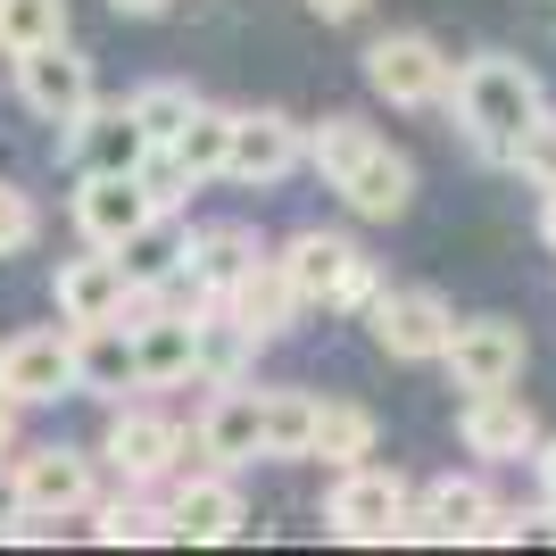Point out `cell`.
I'll list each match as a JSON object with an SVG mask.
<instances>
[{
  "mask_svg": "<svg viewBox=\"0 0 556 556\" xmlns=\"http://www.w3.org/2000/svg\"><path fill=\"white\" fill-rule=\"evenodd\" d=\"M457 125L465 141L482 150L490 166H507V150L523 134H532L540 116H548V92H540V75L523 67V59H507V50H482V59H465L457 67Z\"/></svg>",
  "mask_w": 556,
  "mask_h": 556,
  "instance_id": "obj_1",
  "label": "cell"
},
{
  "mask_svg": "<svg viewBox=\"0 0 556 556\" xmlns=\"http://www.w3.org/2000/svg\"><path fill=\"white\" fill-rule=\"evenodd\" d=\"M282 266L300 282L307 316H316V307H325V316H366V307L382 300L374 257L357 250V241H341V232H291V241H282Z\"/></svg>",
  "mask_w": 556,
  "mask_h": 556,
  "instance_id": "obj_2",
  "label": "cell"
},
{
  "mask_svg": "<svg viewBox=\"0 0 556 556\" xmlns=\"http://www.w3.org/2000/svg\"><path fill=\"white\" fill-rule=\"evenodd\" d=\"M407 515H416V490L399 465H341V482L325 498L332 540L349 548H382V540H407Z\"/></svg>",
  "mask_w": 556,
  "mask_h": 556,
  "instance_id": "obj_3",
  "label": "cell"
},
{
  "mask_svg": "<svg viewBox=\"0 0 556 556\" xmlns=\"http://www.w3.org/2000/svg\"><path fill=\"white\" fill-rule=\"evenodd\" d=\"M366 325H374V349H382V357H399V366H441L448 341H457L448 300H441V291H424V282L382 291V300L366 307Z\"/></svg>",
  "mask_w": 556,
  "mask_h": 556,
  "instance_id": "obj_4",
  "label": "cell"
},
{
  "mask_svg": "<svg viewBox=\"0 0 556 556\" xmlns=\"http://www.w3.org/2000/svg\"><path fill=\"white\" fill-rule=\"evenodd\" d=\"M100 457L125 473V490H150V482H166V473H184V457H200V441H184V424L159 416V407H125V399H116Z\"/></svg>",
  "mask_w": 556,
  "mask_h": 556,
  "instance_id": "obj_5",
  "label": "cell"
},
{
  "mask_svg": "<svg viewBox=\"0 0 556 556\" xmlns=\"http://www.w3.org/2000/svg\"><path fill=\"white\" fill-rule=\"evenodd\" d=\"M366 84L391 100V109H432V100L457 92V67L441 59L432 34H374L366 42Z\"/></svg>",
  "mask_w": 556,
  "mask_h": 556,
  "instance_id": "obj_6",
  "label": "cell"
},
{
  "mask_svg": "<svg viewBox=\"0 0 556 556\" xmlns=\"http://www.w3.org/2000/svg\"><path fill=\"white\" fill-rule=\"evenodd\" d=\"M457 441H465V457H482V465H523V457H540V416H532V399L515 391H465V407H457Z\"/></svg>",
  "mask_w": 556,
  "mask_h": 556,
  "instance_id": "obj_7",
  "label": "cell"
},
{
  "mask_svg": "<svg viewBox=\"0 0 556 556\" xmlns=\"http://www.w3.org/2000/svg\"><path fill=\"white\" fill-rule=\"evenodd\" d=\"M191 441H200V465H241L266 457V391H241V382H208V407L191 424Z\"/></svg>",
  "mask_w": 556,
  "mask_h": 556,
  "instance_id": "obj_8",
  "label": "cell"
},
{
  "mask_svg": "<svg viewBox=\"0 0 556 556\" xmlns=\"http://www.w3.org/2000/svg\"><path fill=\"white\" fill-rule=\"evenodd\" d=\"M0 391L17 399V407H50V399L84 391V374H75V325L67 332H17V341L0 349Z\"/></svg>",
  "mask_w": 556,
  "mask_h": 556,
  "instance_id": "obj_9",
  "label": "cell"
},
{
  "mask_svg": "<svg viewBox=\"0 0 556 556\" xmlns=\"http://www.w3.org/2000/svg\"><path fill=\"white\" fill-rule=\"evenodd\" d=\"M17 92H25V109L42 116V125H75V116L100 100V84H92V59L75 42H42V50L17 59Z\"/></svg>",
  "mask_w": 556,
  "mask_h": 556,
  "instance_id": "obj_10",
  "label": "cell"
},
{
  "mask_svg": "<svg viewBox=\"0 0 556 556\" xmlns=\"http://www.w3.org/2000/svg\"><path fill=\"white\" fill-rule=\"evenodd\" d=\"M150 150H159V141L141 134L134 100H92V109L67 125V166L75 175H134Z\"/></svg>",
  "mask_w": 556,
  "mask_h": 556,
  "instance_id": "obj_11",
  "label": "cell"
},
{
  "mask_svg": "<svg viewBox=\"0 0 556 556\" xmlns=\"http://www.w3.org/2000/svg\"><path fill=\"white\" fill-rule=\"evenodd\" d=\"M523 325H507V316H465L457 341H448V382L457 391H507V382H523Z\"/></svg>",
  "mask_w": 556,
  "mask_h": 556,
  "instance_id": "obj_12",
  "label": "cell"
},
{
  "mask_svg": "<svg viewBox=\"0 0 556 556\" xmlns=\"http://www.w3.org/2000/svg\"><path fill=\"white\" fill-rule=\"evenodd\" d=\"M150 216H159V200L141 191V175H75V232H84V250H125Z\"/></svg>",
  "mask_w": 556,
  "mask_h": 556,
  "instance_id": "obj_13",
  "label": "cell"
},
{
  "mask_svg": "<svg viewBox=\"0 0 556 556\" xmlns=\"http://www.w3.org/2000/svg\"><path fill=\"white\" fill-rule=\"evenodd\" d=\"M141 282L125 275V257L116 250H92V257H67L59 282H50V300H59V325H116L125 307H134Z\"/></svg>",
  "mask_w": 556,
  "mask_h": 556,
  "instance_id": "obj_14",
  "label": "cell"
},
{
  "mask_svg": "<svg viewBox=\"0 0 556 556\" xmlns=\"http://www.w3.org/2000/svg\"><path fill=\"white\" fill-rule=\"evenodd\" d=\"M9 482H17V507L34 515H84L92 507V457L84 448H17L9 457Z\"/></svg>",
  "mask_w": 556,
  "mask_h": 556,
  "instance_id": "obj_15",
  "label": "cell"
},
{
  "mask_svg": "<svg viewBox=\"0 0 556 556\" xmlns=\"http://www.w3.org/2000/svg\"><path fill=\"white\" fill-rule=\"evenodd\" d=\"M490 498L482 490V473H441V482H424L416 490V515H407V540H424V548H448V540H482V523H490Z\"/></svg>",
  "mask_w": 556,
  "mask_h": 556,
  "instance_id": "obj_16",
  "label": "cell"
},
{
  "mask_svg": "<svg viewBox=\"0 0 556 556\" xmlns=\"http://www.w3.org/2000/svg\"><path fill=\"white\" fill-rule=\"evenodd\" d=\"M307 159V125H291L282 109H241V125H232V184H250V191H266V184H282L291 166Z\"/></svg>",
  "mask_w": 556,
  "mask_h": 556,
  "instance_id": "obj_17",
  "label": "cell"
},
{
  "mask_svg": "<svg viewBox=\"0 0 556 556\" xmlns=\"http://www.w3.org/2000/svg\"><path fill=\"white\" fill-rule=\"evenodd\" d=\"M166 507H175V540H184V548H216V540H232L241 523H250V507H241V490H232L225 465H208V473H184Z\"/></svg>",
  "mask_w": 556,
  "mask_h": 556,
  "instance_id": "obj_18",
  "label": "cell"
},
{
  "mask_svg": "<svg viewBox=\"0 0 556 556\" xmlns=\"http://www.w3.org/2000/svg\"><path fill=\"white\" fill-rule=\"evenodd\" d=\"M232 316L257 332V341H282V332H300V316H307V300H300V282H291V266L282 257H257L250 275L232 282Z\"/></svg>",
  "mask_w": 556,
  "mask_h": 556,
  "instance_id": "obj_19",
  "label": "cell"
},
{
  "mask_svg": "<svg viewBox=\"0 0 556 556\" xmlns=\"http://www.w3.org/2000/svg\"><path fill=\"white\" fill-rule=\"evenodd\" d=\"M75 374L92 399H125L141 391V349H134V325H75Z\"/></svg>",
  "mask_w": 556,
  "mask_h": 556,
  "instance_id": "obj_20",
  "label": "cell"
},
{
  "mask_svg": "<svg viewBox=\"0 0 556 556\" xmlns=\"http://www.w3.org/2000/svg\"><path fill=\"white\" fill-rule=\"evenodd\" d=\"M134 349H141V391L200 382V316H141Z\"/></svg>",
  "mask_w": 556,
  "mask_h": 556,
  "instance_id": "obj_21",
  "label": "cell"
},
{
  "mask_svg": "<svg viewBox=\"0 0 556 556\" xmlns=\"http://www.w3.org/2000/svg\"><path fill=\"white\" fill-rule=\"evenodd\" d=\"M341 200L366 216V225H391V216H407V200H416V166L399 159L391 141H374L366 166H357V175L341 184Z\"/></svg>",
  "mask_w": 556,
  "mask_h": 556,
  "instance_id": "obj_22",
  "label": "cell"
},
{
  "mask_svg": "<svg viewBox=\"0 0 556 556\" xmlns=\"http://www.w3.org/2000/svg\"><path fill=\"white\" fill-rule=\"evenodd\" d=\"M257 257H266V250H257V232L241 225V216H225V225H200V232H191V266H200V282H208L216 300H232V282L250 275Z\"/></svg>",
  "mask_w": 556,
  "mask_h": 556,
  "instance_id": "obj_23",
  "label": "cell"
},
{
  "mask_svg": "<svg viewBox=\"0 0 556 556\" xmlns=\"http://www.w3.org/2000/svg\"><path fill=\"white\" fill-rule=\"evenodd\" d=\"M374 441H382V424H374V407H357V399H325L316 407V465H366Z\"/></svg>",
  "mask_w": 556,
  "mask_h": 556,
  "instance_id": "obj_24",
  "label": "cell"
},
{
  "mask_svg": "<svg viewBox=\"0 0 556 556\" xmlns=\"http://www.w3.org/2000/svg\"><path fill=\"white\" fill-rule=\"evenodd\" d=\"M116 257H125V275H134V282H166L175 266H191V225H184L175 208H159Z\"/></svg>",
  "mask_w": 556,
  "mask_h": 556,
  "instance_id": "obj_25",
  "label": "cell"
},
{
  "mask_svg": "<svg viewBox=\"0 0 556 556\" xmlns=\"http://www.w3.org/2000/svg\"><path fill=\"white\" fill-rule=\"evenodd\" d=\"M257 349H266V341H257V332L241 325L225 300H216L208 316H200V382H241Z\"/></svg>",
  "mask_w": 556,
  "mask_h": 556,
  "instance_id": "obj_26",
  "label": "cell"
},
{
  "mask_svg": "<svg viewBox=\"0 0 556 556\" xmlns=\"http://www.w3.org/2000/svg\"><path fill=\"white\" fill-rule=\"evenodd\" d=\"M374 141H382V134H374V125H357V116H325V125H307V166H316V175L341 191L349 175L366 166Z\"/></svg>",
  "mask_w": 556,
  "mask_h": 556,
  "instance_id": "obj_27",
  "label": "cell"
},
{
  "mask_svg": "<svg viewBox=\"0 0 556 556\" xmlns=\"http://www.w3.org/2000/svg\"><path fill=\"white\" fill-rule=\"evenodd\" d=\"M316 407L325 399H307V391H266V457L275 465L316 457Z\"/></svg>",
  "mask_w": 556,
  "mask_h": 556,
  "instance_id": "obj_28",
  "label": "cell"
},
{
  "mask_svg": "<svg viewBox=\"0 0 556 556\" xmlns=\"http://www.w3.org/2000/svg\"><path fill=\"white\" fill-rule=\"evenodd\" d=\"M92 532L109 548H150V540H175V507H159V498H109V507H92Z\"/></svg>",
  "mask_w": 556,
  "mask_h": 556,
  "instance_id": "obj_29",
  "label": "cell"
},
{
  "mask_svg": "<svg viewBox=\"0 0 556 556\" xmlns=\"http://www.w3.org/2000/svg\"><path fill=\"white\" fill-rule=\"evenodd\" d=\"M67 42V0H0V59Z\"/></svg>",
  "mask_w": 556,
  "mask_h": 556,
  "instance_id": "obj_30",
  "label": "cell"
},
{
  "mask_svg": "<svg viewBox=\"0 0 556 556\" xmlns=\"http://www.w3.org/2000/svg\"><path fill=\"white\" fill-rule=\"evenodd\" d=\"M232 125H241V109H208V100H200V116L184 125V141H175V159H184L191 175H200V184L232 166Z\"/></svg>",
  "mask_w": 556,
  "mask_h": 556,
  "instance_id": "obj_31",
  "label": "cell"
},
{
  "mask_svg": "<svg viewBox=\"0 0 556 556\" xmlns=\"http://www.w3.org/2000/svg\"><path fill=\"white\" fill-rule=\"evenodd\" d=\"M134 116H141V134H150V141H184V125L200 116V92L175 84V75H159V84H141V92H134Z\"/></svg>",
  "mask_w": 556,
  "mask_h": 556,
  "instance_id": "obj_32",
  "label": "cell"
},
{
  "mask_svg": "<svg viewBox=\"0 0 556 556\" xmlns=\"http://www.w3.org/2000/svg\"><path fill=\"white\" fill-rule=\"evenodd\" d=\"M134 175H141V191H150L159 208H184V191H200V175H191V166L175 159V141H159V150H150V159H141Z\"/></svg>",
  "mask_w": 556,
  "mask_h": 556,
  "instance_id": "obj_33",
  "label": "cell"
},
{
  "mask_svg": "<svg viewBox=\"0 0 556 556\" xmlns=\"http://www.w3.org/2000/svg\"><path fill=\"white\" fill-rule=\"evenodd\" d=\"M42 241V208H34V191L0 184V257H25Z\"/></svg>",
  "mask_w": 556,
  "mask_h": 556,
  "instance_id": "obj_34",
  "label": "cell"
},
{
  "mask_svg": "<svg viewBox=\"0 0 556 556\" xmlns=\"http://www.w3.org/2000/svg\"><path fill=\"white\" fill-rule=\"evenodd\" d=\"M507 166H515V175H523L532 191H556V116H540L532 134L515 141V150H507Z\"/></svg>",
  "mask_w": 556,
  "mask_h": 556,
  "instance_id": "obj_35",
  "label": "cell"
},
{
  "mask_svg": "<svg viewBox=\"0 0 556 556\" xmlns=\"http://www.w3.org/2000/svg\"><path fill=\"white\" fill-rule=\"evenodd\" d=\"M540 515H515V507H490V523H482V548H507V540H523Z\"/></svg>",
  "mask_w": 556,
  "mask_h": 556,
  "instance_id": "obj_36",
  "label": "cell"
},
{
  "mask_svg": "<svg viewBox=\"0 0 556 556\" xmlns=\"http://www.w3.org/2000/svg\"><path fill=\"white\" fill-rule=\"evenodd\" d=\"M17 416H25V407H17V399H9V391H0V465L17 457Z\"/></svg>",
  "mask_w": 556,
  "mask_h": 556,
  "instance_id": "obj_37",
  "label": "cell"
},
{
  "mask_svg": "<svg viewBox=\"0 0 556 556\" xmlns=\"http://www.w3.org/2000/svg\"><path fill=\"white\" fill-rule=\"evenodd\" d=\"M307 9H316L325 25H349V17H366V0H307Z\"/></svg>",
  "mask_w": 556,
  "mask_h": 556,
  "instance_id": "obj_38",
  "label": "cell"
},
{
  "mask_svg": "<svg viewBox=\"0 0 556 556\" xmlns=\"http://www.w3.org/2000/svg\"><path fill=\"white\" fill-rule=\"evenodd\" d=\"M116 17H166V9H175V0H109Z\"/></svg>",
  "mask_w": 556,
  "mask_h": 556,
  "instance_id": "obj_39",
  "label": "cell"
},
{
  "mask_svg": "<svg viewBox=\"0 0 556 556\" xmlns=\"http://www.w3.org/2000/svg\"><path fill=\"white\" fill-rule=\"evenodd\" d=\"M532 465H540V498H556V441H540Z\"/></svg>",
  "mask_w": 556,
  "mask_h": 556,
  "instance_id": "obj_40",
  "label": "cell"
},
{
  "mask_svg": "<svg viewBox=\"0 0 556 556\" xmlns=\"http://www.w3.org/2000/svg\"><path fill=\"white\" fill-rule=\"evenodd\" d=\"M540 241L556 250V191H540Z\"/></svg>",
  "mask_w": 556,
  "mask_h": 556,
  "instance_id": "obj_41",
  "label": "cell"
},
{
  "mask_svg": "<svg viewBox=\"0 0 556 556\" xmlns=\"http://www.w3.org/2000/svg\"><path fill=\"white\" fill-rule=\"evenodd\" d=\"M540 532H548V540H556V498H548V515H540Z\"/></svg>",
  "mask_w": 556,
  "mask_h": 556,
  "instance_id": "obj_42",
  "label": "cell"
}]
</instances>
